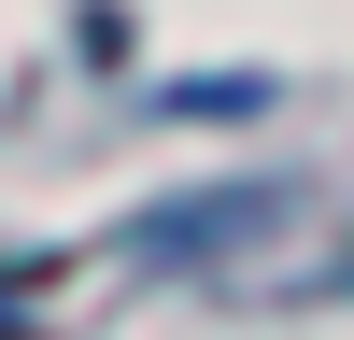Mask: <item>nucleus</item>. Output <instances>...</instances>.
<instances>
[{
  "instance_id": "nucleus-1",
  "label": "nucleus",
  "mask_w": 354,
  "mask_h": 340,
  "mask_svg": "<svg viewBox=\"0 0 354 340\" xmlns=\"http://www.w3.org/2000/svg\"><path fill=\"white\" fill-rule=\"evenodd\" d=\"M0 340H15V298H0Z\"/></svg>"
}]
</instances>
